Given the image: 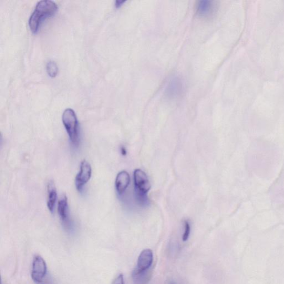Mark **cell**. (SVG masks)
Segmentation results:
<instances>
[{
    "instance_id": "6da1fadb",
    "label": "cell",
    "mask_w": 284,
    "mask_h": 284,
    "mask_svg": "<svg viewBox=\"0 0 284 284\" xmlns=\"http://www.w3.org/2000/svg\"><path fill=\"white\" fill-rule=\"evenodd\" d=\"M57 10V5L54 2L50 0L38 2L29 18V25L31 32L36 33L44 20L55 15Z\"/></svg>"
},
{
    "instance_id": "7a4b0ae2",
    "label": "cell",
    "mask_w": 284,
    "mask_h": 284,
    "mask_svg": "<svg viewBox=\"0 0 284 284\" xmlns=\"http://www.w3.org/2000/svg\"><path fill=\"white\" fill-rule=\"evenodd\" d=\"M63 121L72 144L77 146L79 143L78 121L75 112L67 108L63 114Z\"/></svg>"
},
{
    "instance_id": "3957f363",
    "label": "cell",
    "mask_w": 284,
    "mask_h": 284,
    "mask_svg": "<svg viewBox=\"0 0 284 284\" xmlns=\"http://www.w3.org/2000/svg\"><path fill=\"white\" fill-rule=\"evenodd\" d=\"M47 273V267L43 257L36 255L33 258L31 276L33 281L38 284H42L45 280Z\"/></svg>"
},
{
    "instance_id": "277c9868",
    "label": "cell",
    "mask_w": 284,
    "mask_h": 284,
    "mask_svg": "<svg viewBox=\"0 0 284 284\" xmlns=\"http://www.w3.org/2000/svg\"><path fill=\"white\" fill-rule=\"evenodd\" d=\"M91 175L92 168L90 164L84 160L81 162L80 171L75 179V185L79 192L83 191L84 186L90 180Z\"/></svg>"
},
{
    "instance_id": "5b68a950",
    "label": "cell",
    "mask_w": 284,
    "mask_h": 284,
    "mask_svg": "<svg viewBox=\"0 0 284 284\" xmlns=\"http://www.w3.org/2000/svg\"><path fill=\"white\" fill-rule=\"evenodd\" d=\"M153 253L151 249H147L142 251L138 259L137 267L134 272L145 273L152 265Z\"/></svg>"
},
{
    "instance_id": "8992f818",
    "label": "cell",
    "mask_w": 284,
    "mask_h": 284,
    "mask_svg": "<svg viewBox=\"0 0 284 284\" xmlns=\"http://www.w3.org/2000/svg\"><path fill=\"white\" fill-rule=\"evenodd\" d=\"M135 191L146 194L150 190L151 185L146 174L140 170H135L134 172Z\"/></svg>"
},
{
    "instance_id": "52a82bcc",
    "label": "cell",
    "mask_w": 284,
    "mask_h": 284,
    "mask_svg": "<svg viewBox=\"0 0 284 284\" xmlns=\"http://www.w3.org/2000/svg\"><path fill=\"white\" fill-rule=\"evenodd\" d=\"M184 89L181 80L178 77H172L168 83L166 89L167 97L170 98H177Z\"/></svg>"
},
{
    "instance_id": "ba28073f",
    "label": "cell",
    "mask_w": 284,
    "mask_h": 284,
    "mask_svg": "<svg viewBox=\"0 0 284 284\" xmlns=\"http://www.w3.org/2000/svg\"><path fill=\"white\" fill-rule=\"evenodd\" d=\"M216 9V5L214 2L204 0L198 2L196 10L199 17L210 18L214 15Z\"/></svg>"
},
{
    "instance_id": "9c48e42d",
    "label": "cell",
    "mask_w": 284,
    "mask_h": 284,
    "mask_svg": "<svg viewBox=\"0 0 284 284\" xmlns=\"http://www.w3.org/2000/svg\"><path fill=\"white\" fill-rule=\"evenodd\" d=\"M58 213L60 220L67 227H70L68 199L66 195L62 196L58 202Z\"/></svg>"
},
{
    "instance_id": "30bf717a",
    "label": "cell",
    "mask_w": 284,
    "mask_h": 284,
    "mask_svg": "<svg viewBox=\"0 0 284 284\" xmlns=\"http://www.w3.org/2000/svg\"><path fill=\"white\" fill-rule=\"evenodd\" d=\"M130 182V176L126 171L119 172L115 181V186L119 195L124 194Z\"/></svg>"
},
{
    "instance_id": "8fae6325",
    "label": "cell",
    "mask_w": 284,
    "mask_h": 284,
    "mask_svg": "<svg viewBox=\"0 0 284 284\" xmlns=\"http://www.w3.org/2000/svg\"><path fill=\"white\" fill-rule=\"evenodd\" d=\"M57 198L56 188L53 181H50L47 186V205L49 210L53 213L55 209Z\"/></svg>"
},
{
    "instance_id": "7c38bea8",
    "label": "cell",
    "mask_w": 284,
    "mask_h": 284,
    "mask_svg": "<svg viewBox=\"0 0 284 284\" xmlns=\"http://www.w3.org/2000/svg\"><path fill=\"white\" fill-rule=\"evenodd\" d=\"M46 71L51 77H55L58 72V68L57 64L53 60H50L46 65Z\"/></svg>"
},
{
    "instance_id": "4fadbf2b",
    "label": "cell",
    "mask_w": 284,
    "mask_h": 284,
    "mask_svg": "<svg viewBox=\"0 0 284 284\" xmlns=\"http://www.w3.org/2000/svg\"><path fill=\"white\" fill-rule=\"evenodd\" d=\"M185 232L184 235H182V241H186L188 240L191 233V226L187 220L185 221Z\"/></svg>"
},
{
    "instance_id": "5bb4252c",
    "label": "cell",
    "mask_w": 284,
    "mask_h": 284,
    "mask_svg": "<svg viewBox=\"0 0 284 284\" xmlns=\"http://www.w3.org/2000/svg\"><path fill=\"white\" fill-rule=\"evenodd\" d=\"M112 284H124V278L123 274H119L115 279Z\"/></svg>"
},
{
    "instance_id": "9a60e30c",
    "label": "cell",
    "mask_w": 284,
    "mask_h": 284,
    "mask_svg": "<svg viewBox=\"0 0 284 284\" xmlns=\"http://www.w3.org/2000/svg\"><path fill=\"white\" fill-rule=\"evenodd\" d=\"M125 2L124 1H116V7L117 8H119Z\"/></svg>"
},
{
    "instance_id": "2e32d148",
    "label": "cell",
    "mask_w": 284,
    "mask_h": 284,
    "mask_svg": "<svg viewBox=\"0 0 284 284\" xmlns=\"http://www.w3.org/2000/svg\"><path fill=\"white\" fill-rule=\"evenodd\" d=\"M120 151L121 154H123V155H126L127 154V151L124 147H121Z\"/></svg>"
},
{
    "instance_id": "e0dca14e",
    "label": "cell",
    "mask_w": 284,
    "mask_h": 284,
    "mask_svg": "<svg viewBox=\"0 0 284 284\" xmlns=\"http://www.w3.org/2000/svg\"><path fill=\"white\" fill-rule=\"evenodd\" d=\"M168 284H177L176 282H171Z\"/></svg>"
}]
</instances>
